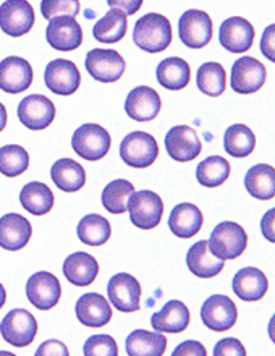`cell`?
<instances>
[{
	"instance_id": "1",
	"label": "cell",
	"mask_w": 275,
	"mask_h": 356,
	"mask_svg": "<svg viewBox=\"0 0 275 356\" xmlns=\"http://www.w3.org/2000/svg\"><path fill=\"white\" fill-rule=\"evenodd\" d=\"M133 41L144 52H164L172 42L170 19L160 13H146L135 24Z\"/></svg>"
},
{
	"instance_id": "2",
	"label": "cell",
	"mask_w": 275,
	"mask_h": 356,
	"mask_svg": "<svg viewBox=\"0 0 275 356\" xmlns=\"http://www.w3.org/2000/svg\"><path fill=\"white\" fill-rule=\"evenodd\" d=\"M209 251L215 258L232 261L240 258L248 246V234L237 222H220L210 234Z\"/></svg>"
},
{
	"instance_id": "3",
	"label": "cell",
	"mask_w": 275,
	"mask_h": 356,
	"mask_svg": "<svg viewBox=\"0 0 275 356\" xmlns=\"http://www.w3.org/2000/svg\"><path fill=\"white\" fill-rule=\"evenodd\" d=\"M112 138L104 127L97 123H85L72 136V147L86 161H101L110 151Z\"/></svg>"
},
{
	"instance_id": "4",
	"label": "cell",
	"mask_w": 275,
	"mask_h": 356,
	"mask_svg": "<svg viewBox=\"0 0 275 356\" xmlns=\"http://www.w3.org/2000/svg\"><path fill=\"white\" fill-rule=\"evenodd\" d=\"M126 211L130 212V220L138 229L151 230L160 224L164 216V201L154 191H133L128 197Z\"/></svg>"
},
{
	"instance_id": "5",
	"label": "cell",
	"mask_w": 275,
	"mask_h": 356,
	"mask_svg": "<svg viewBox=\"0 0 275 356\" xmlns=\"http://www.w3.org/2000/svg\"><path fill=\"white\" fill-rule=\"evenodd\" d=\"M159 156L156 138L146 131H133L120 143V157L133 169H147Z\"/></svg>"
},
{
	"instance_id": "6",
	"label": "cell",
	"mask_w": 275,
	"mask_h": 356,
	"mask_svg": "<svg viewBox=\"0 0 275 356\" xmlns=\"http://www.w3.org/2000/svg\"><path fill=\"white\" fill-rule=\"evenodd\" d=\"M0 334L13 347H28L36 339L38 321L26 309H12L0 323Z\"/></svg>"
},
{
	"instance_id": "7",
	"label": "cell",
	"mask_w": 275,
	"mask_h": 356,
	"mask_svg": "<svg viewBox=\"0 0 275 356\" xmlns=\"http://www.w3.org/2000/svg\"><path fill=\"white\" fill-rule=\"evenodd\" d=\"M212 19L203 10H188L178 19L180 41L190 49H203L212 39Z\"/></svg>"
},
{
	"instance_id": "8",
	"label": "cell",
	"mask_w": 275,
	"mask_h": 356,
	"mask_svg": "<svg viewBox=\"0 0 275 356\" xmlns=\"http://www.w3.org/2000/svg\"><path fill=\"white\" fill-rule=\"evenodd\" d=\"M36 15L28 0H5L0 5V29L12 38H22L34 26Z\"/></svg>"
},
{
	"instance_id": "9",
	"label": "cell",
	"mask_w": 275,
	"mask_h": 356,
	"mask_svg": "<svg viewBox=\"0 0 275 356\" xmlns=\"http://www.w3.org/2000/svg\"><path fill=\"white\" fill-rule=\"evenodd\" d=\"M86 72L101 83H115L124 76L126 63L117 51L110 49H92L85 60Z\"/></svg>"
},
{
	"instance_id": "10",
	"label": "cell",
	"mask_w": 275,
	"mask_h": 356,
	"mask_svg": "<svg viewBox=\"0 0 275 356\" xmlns=\"http://www.w3.org/2000/svg\"><path fill=\"white\" fill-rule=\"evenodd\" d=\"M201 319L206 327L214 332H227L237 324L238 308L228 296L212 295L201 308Z\"/></svg>"
},
{
	"instance_id": "11",
	"label": "cell",
	"mask_w": 275,
	"mask_h": 356,
	"mask_svg": "<svg viewBox=\"0 0 275 356\" xmlns=\"http://www.w3.org/2000/svg\"><path fill=\"white\" fill-rule=\"evenodd\" d=\"M49 46L60 52H72L83 44V29L75 17L60 15L49 19L46 29Z\"/></svg>"
},
{
	"instance_id": "12",
	"label": "cell",
	"mask_w": 275,
	"mask_h": 356,
	"mask_svg": "<svg viewBox=\"0 0 275 356\" xmlns=\"http://www.w3.org/2000/svg\"><path fill=\"white\" fill-rule=\"evenodd\" d=\"M107 295L115 309L122 313H136L141 308V285L136 277L120 272L109 280Z\"/></svg>"
},
{
	"instance_id": "13",
	"label": "cell",
	"mask_w": 275,
	"mask_h": 356,
	"mask_svg": "<svg viewBox=\"0 0 275 356\" xmlns=\"http://www.w3.org/2000/svg\"><path fill=\"white\" fill-rule=\"evenodd\" d=\"M26 296L29 303L41 311H49L62 298V285L51 272L41 270L29 277L26 282Z\"/></svg>"
},
{
	"instance_id": "14",
	"label": "cell",
	"mask_w": 275,
	"mask_h": 356,
	"mask_svg": "<svg viewBox=\"0 0 275 356\" xmlns=\"http://www.w3.org/2000/svg\"><path fill=\"white\" fill-rule=\"evenodd\" d=\"M266 67L254 57L244 56L233 63L230 86L238 94H253L266 85Z\"/></svg>"
},
{
	"instance_id": "15",
	"label": "cell",
	"mask_w": 275,
	"mask_h": 356,
	"mask_svg": "<svg viewBox=\"0 0 275 356\" xmlns=\"http://www.w3.org/2000/svg\"><path fill=\"white\" fill-rule=\"evenodd\" d=\"M18 118L28 130H46L56 118V106L42 94H31L18 104Z\"/></svg>"
},
{
	"instance_id": "16",
	"label": "cell",
	"mask_w": 275,
	"mask_h": 356,
	"mask_svg": "<svg viewBox=\"0 0 275 356\" xmlns=\"http://www.w3.org/2000/svg\"><path fill=\"white\" fill-rule=\"evenodd\" d=\"M44 81L49 91L58 96H72L81 85V75L78 67L72 60L56 58L46 67Z\"/></svg>"
},
{
	"instance_id": "17",
	"label": "cell",
	"mask_w": 275,
	"mask_h": 356,
	"mask_svg": "<svg viewBox=\"0 0 275 356\" xmlns=\"http://www.w3.org/2000/svg\"><path fill=\"white\" fill-rule=\"evenodd\" d=\"M165 151L176 162H190L196 159L203 151V143L198 133L188 125L170 128L165 135Z\"/></svg>"
},
{
	"instance_id": "18",
	"label": "cell",
	"mask_w": 275,
	"mask_h": 356,
	"mask_svg": "<svg viewBox=\"0 0 275 356\" xmlns=\"http://www.w3.org/2000/svg\"><path fill=\"white\" fill-rule=\"evenodd\" d=\"M254 26L242 17L227 18L219 29L220 46L232 54L248 52L254 42Z\"/></svg>"
},
{
	"instance_id": "19",
	"label": "cell",
	"mask_w": 275,
	"mask_h": 356,
	"mask_svg": "<svg viewBox=\"0 0 275 356\" xmlns=\"http://www.w3.org/2000/svg\"><path fill=\"white\" fill-rule=\"evenodd\" d=\"M33 67L23 57L10 56L0 62V89L10 94H19L31 86Z\"/></svg>"
},
{
	"instance_id": "20",
	"label": "cell",
	"mask_w": 275,
	"mask_h": 356,
	"mask_svg": "<svg viewBox=\"0 0 275 356\" xmlns=\"http://www.w3.org/2000/svg\"><path fill=\"white\" fill-rule=\"evenodd\" d=\"M162 99L156 89L149 86H138L131 89L125 101V112L136 122H151L159 115Z\"/></svg>"
},
{
	"instance_id": "21",
	"label": "cell",
	"mask_w": 275,
	"mask_h": 356,
	"mask_svg": "<svg viewBox=\"0 0 275 356\" xmlns=\"http://www.w3.org/2000/svg\"><path fill=\"white\" fill-rule=\"evenodd\" d=\"M33 235V225L26 217L10 212L0 217V246L7 251L23 250Z\"/></svg>"
},
{
	"instance_id": "22",
	"label": "cell",
	"mask_w": 275,
	"mask_h": 356,
	"mask_svg": "<svg viewBox=\"0 0 275 356\" xmlns=\"http://www.w3.org/2000/svg\"><path fill=\"white\" fill-rule=\"evenodd\" d=\"M191 314L183 301H167L164 308L152 314L151 325L160 334H180L188 329Z\"/></svg>"
},
{
	"instance_id": "23",
	"label": "cell",
	"mask_w": 275,
	"mask_h": 356,
	"mask_svg": "<svg viewBox=\"0 0 275 356\" xmlns=\"http://www.w3.org/2000/svg\"><path fill=\"white\" fill-rule=\"evenodd\" d=\"M75 313L78 321L86 327H104L112 321V308L99 293H86L78 298Z\"/></svg>"
},
{
	"instance_id": "24",
	"label": "cell",
	"mask_w": 275,
	"mask_h": 356,
	"mask_svg": "<svg viewBox=\"0 0 275 356\" xmlns=\"http://www.w3.org/2000/svg\"><path fill=\"white\" fill-rule=\"evenodd\" d=\"M235 295L243 301H259L266 296L269 290V280L256 267H244L238 270L232 280Z\"/></svg>"
},
{
	"instance_id": "25",
	"label": "cell",
	"mask_w": 275,
	"mask_h": 356,
	"mask_svg": "<svg viewBox=\"0 0 275 356\" xmlns=\"http://www.w3.org/2000/svg\"><path fill=\"white\" fill-rule=\"evenodd\" d=\"M203 212L191 202L176 204L170 212L169 229L178 238H191L203 229Z\"/></svg>"
},
{
	"instance_id": "26",
	"label": "cell",
	"mask_w": 275,
	"mask_h": 356,
	"mask_svg": "<svg viewBox=\"0 0 275 356\" xmlns=\"http://www.w3.org/2000/svg\"><path fill=\"white\" fill-rule=\"evenodd\" d=\"M63 275L73 285L88 286L99 275V263L85 251H78V253H73L65 259Z\"/></svg>"
},
{
	"instance_id": "27",
	"label": "cell",
	"mask_w": 275,
	"mask_h": 356,
	"mask_svg": "<svg viewBox=\"0 0 275 356\" xmlns=\"http://www.w3.org/2000/svg\"><path fill=\"white\" fill-rule=\"evenodd\" d=\"M186 266L199 279H212L224 270L225 261L215 258L209 251L208 241L201 240L188 250L186 254Z\"/></svg>"
},
{
	"instance_id": "28",
	"label": "cell",
	"mask_w": 275,
	"mask_h": 356,
	"mask_svg": "<svg viewBox=\"0 0 275 356\" xmlns=\"http://www.w3.org/2000/svg\"><path fill=\"white\" fill-rule=\"evenodd\" d=\"M156 76L159 85L170 91H180L190 85L191 67L180 57H169L157 65Z\"/></svg>"
},
{
	"instance_id": "29",
	"label": "cell",
	"mask_w": 275,
	"mask_h": 356,
	"mask_svg": "<svg viewBox=\"0 0 275 356\" xmlns=\"http://www.w3.org/2000/svg\"><path fill=\"white\" fill-rule=\"evenodd\" d=\"M128 31V18L126 13L120 8H110L104 17L97 19L92 28V36L96 41L114 44L122 41Z\"/></svg>"
},
{
	"instance_id": "30",
	"label": "cell",
	"mask_w": 275,
	"mask_h": 356,
	"mask_svg": "<svg viewBox=\"0 0 275 356\" xmlns=\"http://www.w3.org/2000/svg\"><path fill=\"white\" fill-rule=\"evenodd\" d=\"M167 348V337L160 332L136 329L125 340L126 355L130 356H162Z\"/></svg>"
},
{
	"instance_id": "31",
	"label": "cell",
	"mask_w": 275,
	"mask_h": 356,
	"mask_svg": "<svg viewBox=\"0 0 275 356\" xmlns=\"http://www.w3.org/2000/svg\"><path fill=\"white\" fill-rule=\"evenodd\" d=\"M51 177L57 188H60L65 193L80 191L86 183V172L83 169V165L73 159H68V157L58 159L52 165Z\"/></svg>"
},
{
	"instance_id": "32",
	"label": "cell",
	"mask_w": 275,
	"mask_h": 356,
	"mask_svg": "<svg viewBox=\"0 0 275 356\" xmlns=\"http://www.w3.org/2000/svg\"><path fill=\"white\" fill-rule=\"evenodd\" d=\"M19 202L33 216H46L53 207V193L46 183L29 181L19 191Z\"/></svg>"
},
{
	"instance_id": "33",
	"label": "cell",
	"mask_w": 275,
	"mask_h": 356,
	"mask_svg": "<svg viewBox=\"0 0 275 356\" xmlns=\"http://www.w3.org/2000/svg\"><path fill=\"white\" fill-rule=\"evenodd\" d=\"M244 186L256 200L269 201L275 196V170L272 165L258 164L244 175Z\"/></svg>"
},
{
	"instance_id": "34",
	"label": "cell",
	"mask_w": 275,
	"mask_h": 356,
	"mask_svg": "<svg viewBox=\"0 0 275 356\" xmlns=\"http://www.w3.org/2000/svg\"><path fill=\"white\" fill-rule=\"evenodd\" d=\"M224 147L227 154L238 157H248L253 154L254 147H256V136H254L253 130H249L247 125L242 123H235V125L228 127L224 135Z\"/></svg>"
},
{
	"instance_id": "35",
	"label": "cell",
	"mask_w": 275,
	"mask_h": 356,
	"mask_svg": "<svg viewBox=\"0 0 275 356\" xmlns=\"http://www.w3.org/2000/svg\"><path fill=\"white\" fill-rule=\"evenodd\" d=\"M78 238L88 246H102L110 240L112 227L106 217L90 214L83 217L78 224Z\"/></svg>"
},
{
	"instance_id": "36",
	"label": "cell",
	"mask_w": 275,
	"mask_h": 356,
	"mask_svg": "<svg viewBox=\"0 0 275 356\" xmlns=\"http://www.w3.org/2000/svg\"><path fill=\"white\" fill-rule=\"evenodd\" d=\"M230 172L232 167L227 159L222 156H209L196 167V180L203 186L217 188L228 180Z\"/></svg>"
},
{
	"instance_id": "37",
	"label": "cell",
	"mask_w": 275,
	"mask_h": 356,
	"mask_svg": "<svg viewBox=\"0 0 275 356\" xmlns=\"http://www.w3.org/2000/svg\"><path fill=\"white\" fill-rule=\"evenodd\" d=\"M196 85L199 91L204 92L206 96L217 97L224 94L227 88V73L225 68L217 62H208L199 67L196 73Z\"/></svg>"
},
{
	"instance_id": "38",
	"label": "cell",
	"mask_w": 275,
	"mask_h": 356,
	"mask_svg": "<svg viewBox=\"0 0 275 356\" xmlns=\"http://www.w3.org/2000/svg\"><path fill=\"white\" fill-rule=\"evenodd\" d=\"M133 191V183H130L128 180L110 181L102 191V206L110 214H124V212H126V206H128V197Z\"/></svg>"
},
{
	"instance_id": "39",
	"label": "cell",
	"mask_w": 275,
	"mask_h": 356,
	"mask_svg": "<svg viewBox=\"0 0 275 356\" xmlns=\"http://www.w3.org/2000/svg\"><path fill=\"white\" fill-rule=\"evenodd\" d=\"M29 167V154L23 146L7 145L0 147V174L5 177H18Z\"/></svg>"
},
{
	"instance_id": "40",
	"label": "cell",
	"mask_w": 275,
	"mask_h": 356,
	"mask_svg": "<svg viewBox=\"0 0 275 356\" xmlns=\"http://www.w3.org/2000/svg\"><path fill=\"white\" fill-rule=\"evenodd\" d=\"M83 355L85 356H117L119 355V347L114 337L110 335H92L86 340L83 347Z\"/></svg>"
},
{
	"instance_id": "41",
	"label": "cell",
	"mask_w": 275,
	"mask_h": 356,
	"mask_svg": "<svg viewBox=\"0 0 275 356\" xmlns=\"http://www.w3.org/2000/svg\"><path fill=\"white\" fill-rule=\"evenodd\" d=\"M80 10V0H41V13L46 19L60 17V15L76 17Z\"/></svg>"
},
{
	"instance_id": "42",
	"label": "cell",
	"mask_w": 275,
	"mask_h": 356,
	"mask_svg": "<svg viewBox=\"0 0 275 356\" xmlns=\"http://www.w3.org/2000/svg\"><path fill=\"white\" fill-rule=\"evenodd\" d=\"M247 350H244L243 343L238 339H224L217 342L214 348V356H244Z\"/></svg>"
},
{
	"instance_id": "43",
	"label": "cell",
	"mask_w": 275,
	"mask_h": 356,
	"mask_svg": "<svg viewBox=\"0 0 275 356\" xmlns=\"http://www.w3.org/2000/svg\"><path fill=\"white\" fill-rule=\"evenodd\" d=\"M174 356H206L204 345L201 342H196V340H186V342L180 343L178 347L174 350Z\"/></svg>"
},
{
	"instance_id": "44",
	"label": "cell",
	"mask_w": 275,
	"mask_h": 356,
	"mask_svg": "<svg viewBox=\"0 0 275 356\" xmlns=\"http://www.w3.org/2000/svg\"><path fill=\"white\" fill-rule=\"evenodd\" d=\"M36 356H47V355H58V356H68V348L65 343L58 342V340H47L41 347L38 348V352L34 353Z\"/></svg>"
},
{
	"instance_id": "45",
	"label": "cell",
	"mask_w": 275,
	"mask_h": 356,
	"mask_svg": "<svg viewBox=\"0 0 275 356\" xmlns=\"http://www.w3.org/2000/svg\"><path fill=\"white\" fill-rule=\"evenodd\" d=\"M107 3L110 5V8L124 10L126 17L138 13L142 7V0H107Z\"/></svg>"
},
{
	"instance_id": "46",
	"label": "cell",
	"mask_w": 275,
	"mask_h": 356,
	"mask_svg": "<svg viewBox=\"0 0 275 356\" xmlns=\"http://www.w3.org/2000/svg\"><path fill=\"white\" fill-rule=\"evenodd\" d=\"M274 33H275V26H274V24H271V26L266 28V31H264L262 39H261V51L271 62L275 60V56H274Z\"/></svg>"
},
{
	"instance_id": "47",
	"label": "cell",
	"mask_w": 275,
	"mask_h": 356,
	"mask_svg": "<svg viewBox=\"0 0 275 356\" xmlns=\"http://www.w3.org/2000/svg\"><path fill=\"white\" fill-rule=\"evenodd\" d=\"M274 214H275V211L271 209L269 212H266V216H264V219H262V234L269 241H272V243L275 241V236H274Z\"/></svg>"
},
{
	"instance_id": "48",
	"label": "cell",
	"mask_w": 275,
	"mask_h": 356,
	"mask_svg": "<svg viewBox=\"0 0 275 356\" xmlns=\"http://www.w3.org/2000/svg\"><path fill=\"white\" fill-rule=\"evenodd\" d=\"M7 108L0 102V131L5 130V127H7Z\"/></svg>"
},
{
	"instance_id": "49",
	"label": "cell",
	"mask_w": 275,
	"mask_h": 356,
	"mask_svg": "<svg viewBox=\"0 0 275 356\" xmlns=\"http://www.w3.org/2000/svg\"><path fill=\"white\" fill-rule=\"evenodd\" d=\"M5 301H7V291H5V289H3V285H2V284H0V309H2V308H3Z\"/></svg>"
}]
</instances>
